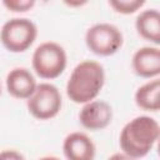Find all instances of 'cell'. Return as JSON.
I'll use <instances>...</instances> for the list:
<instances>
[{
    "mask_svg": "<svg viewBox=\"0 0 160 160\" xmlns=\"http://www.w3.org/2000/svg\"><path fill=\"white\" fill-rule=\"evenodd\" d=\"M124 42L120 29L109 22H99L90 26L85 34L88 49L99 56L114 55Z\"/></svg>",
    "mask_w": 160,
    "mask_h": 160,
    "instance_id": "cell-5",
    "label": "cell"
},
{
    "mask_svg": "<svg viewBox=\"0 0 160 160\" xmlns=\"http://www.w3.org/2000/svg\"><path fill=\"white\" fill-rule=\"evenodd\" d=\"M38 160H60V159L56 158V156H42V158L38 159Z\"/></svg>",
    "mask_w": 160,
    "mask_h": 160,
    "instance_id": "cell-18",
    "label": "cell"
},
{
    "mask_svg": "<svg viewBox=\"0 0 160 160\" xmlns=\"http://www.w3.org/2000/svg\"><path fill=\"white\" fill-rule=\"evenodd\" d=\"M108 160H139V159H135V158H131L124 152H115L112 154Z\"/></svg>",
    "mask_w": 160,
    "mask_h": 160,
    "instance_id": "cell-16",
    "label": "cell"
},
{
    "mask_svg": "<svg viewBox=\"0 0 160 160\" xmlns=\"http://www.w3.org/2000/svg\"><path fill=\"white\" fill-rule=\"evenodd\" d=\"M62 99L59 89L50 82L36 85L35 91L28 99L29 112L38 120H49L55 118L61 110Z\"/></svg>",
    "mask_w": 160,
    "mask_h": 160,
    "instance_id": "cell-6",
    "label": "cell"
},
{
    "mask_svg": "<svg viewBox=\"0 0 160 160\" xmlns=\"http://www.w3.org/2000/svg\"><path fill=\"white\" fill-rule=\"evenodd\" d=\"M66 5H69V6H81V5H84V4H86V1H76V2H69V1H66L65 2Z\"/></svg>",
    "mask_w": 160,
    "mask_h": 160,
    "instance_id": "cell-17",
    "label": "cell"
},
{
    "mask_svg": "<svg viewBox=\"0 0 160 160\" xmlns=\"http://www.w3.org/2000/svg\"><path fill=\"white\" fill-rule=\"evenodd\" d=\"M160 81L159 79L150 80L138 88L135 92V104L146 111H158L160 109Z\"/></svg>",
    "mask_w": 160,
    "mask_h": 160,
    "instance_id": "cell-12",
    "label": "cell"
},
{
    "mask_svg": "<svg viewBox=\"0 0 160 160\" xmlns=\"http://www.w3.org/2000/svg\"><path fill=\"white\" fill-rule=\"evenodd\" d=\"M112 120L111 106L102 100H92L81 108L79 112L80 124L91 131L105 129Z\"/></svg>",
    "mask_w": 160,
    "mask_h": 160,
    "instance_id": "cell-7",
    "label": "cell"
},
{
    "mask_svg": "<svg viewBox=\"0 0 160 160\" xmlns=\"http://www.w3.org/2000/svg\"><path fill=\"white\" fill-rule=\"evenodd\" d=\"M105 82V71L100 62L84 60L71 71L66 82V95L75 104L92 101Z\"/></svg>",
    "mask_w": 160,
    "mask_h": 160,
    "instance_id": "cell-2",
    "label": "cell"
},
{
    "mask_svg": "<svg viewBox=\"0 0 160 160\" xmlns=\"http://www.w3.org/2000/svg\"><path fill=\"white\" fill-rule=\"evenodd\" d=\"M0 95H1V84H0Z\"/></svg>",
    "mask_w": 160,
    "mask_h": 160,
    "instance_id": "cell-19",
    "label": "cell"
},
{
    "mask_svg": "<svg viewBox=\"0 0 160 160\" xmlns=\"http://www.w3.org/2000/svg\"><path fill=\"white\" fill-rule=\"evenodd\" d=\"M134 72L144 79H152L160 74V49L158 46H142L135 51L131 60Z\"/></svg>",
    "mask_w": 160,
    "mask_h": 160,
    "instance_id": "cell-8",
    "label": "cell"
},
{
    "mask_svg": "<svg viewBox=\"0 0 160 160\" xmlns=\"http://www.w3.org/2000/svg\"><path fill=\"white\" fill-rule=\"evenodd\" d=\"M2 5L14 12H25L35 5L34 0H4Z\"/></svg>",
    "mask_w": 160,
    "mask_h": 160,
    "instance_id": "cell-14",
    "label": "cell"
},
{
    "mask_svg": "<svg viewBox=\"0 0 160 160\" xmlns=\"http://www.w3.org/2000/svg\"><path fill=\"white\" fill-rule=\"evenodd\" d=\"M0 160H25V158L16 150L0 151Z\"/></svg>",
    "mask_w": 160,
    "mask_h": 160,
    "instance_id": "cell-15",
    "label": "cell"
},
{
    "mask_svg": "<svg viewBox=\"0 0 160 160\" xmlns=\"http://www.w3.org/2000/svg\"><path fill=\"white\" fill-rule=\"evenodd\" d=\"M144 4H145L144 0H110L109 1V5L114 9V11L122 15H130L136 12Z\"/></svg>",
    "mask_w": 160,
    "mask_h": 160,
    "instance_id": "cell-13",
    "label": "cell"
},
{
    "mask_svg": "<svg viewBox=\"0 0 160 160\" xmlns=\"http://www.w3.org/2000/svg\"><path fill=\"white\" fill-rule=\"evenodd\" d=\"M36 80L26 68H15L6 75L8 92L15 99L28 100L36 89Z\"/></svg>",
    "mask_w": 160,
    "mask_h": 160,
    "instance_id": "cell-10",
    "label": "cell"
},
{
    "mask_svg": "<svg viewBox=\"0 0 160 160\" xmlns=\"http://www.w3.org/2000/svg\"><path fill=\"white\" fill-rule=\"evenodd\" d=\"M38 36L36 25L26 18H14L8 20L0 30V41L11 52L28 50Z\"/></svg>",
    "mask_w": 160,
    "mask_h": 160,
    "instance_id": "cell-4",
    "label": "cell"
},
{
    "mask_svg": "<svg viewBox=\"0 0 160 160\" xmlns=\"http://www.w3.org/2000/svg\"><path fill=\"white\" fill-rule=\"evenodd\" d=\"M32 69L42 79L59 78L68 62L66 52L64 48L54 41H45L40 44L32 54Z\"/></svg>",
    "mask_w": 160,
    "mask_h": 160,
    "instance_id": "cell-3",
    "label": "cell"
},
{
    "mask_svg": "<svg viewBox=\"0 0 160 160\" xmlns=\"http://www.w3.org/2000/svg\"><path fill=\"white\" fill-rule=\"evenodd\" d=\"M160 135L159 122L150 116H136L125 124L120 132L119 142L124 154L141 159L146 156Z\"/></svg>",
    "mask_w": 160,
    "mask_h": 160,
    "instance_id": "cell-1",
    "label": "cell"
},
{
    "mask_svg": "<svg viewBox=\"0 0 160 160\" xmlns=\"http://www.w3.org/2000/svg\"><path fill=\"white\" fill-rule=\"evenodd\" d=\"M135 29L142 39L158 46L160 44V12L156 9L141 11L136 16Z\"/></svg>",
    "mask_w": 160,
    "mask_h": 160,
    "instance_id": "cell-11",
    "label": "cell"
},
{
    "mask_svg": "<svg viewBox=\"0 0 160 160\" xmlns=\"http://www.w3.org/2000/svg\"><path fill=\"white\" fill-rule=\"evenodd\" d=\"M62 151L68 160H94L96 148L84 132H70L62 142Z\"/></svg>",
    "mask_w": 160,
    "mask_h": 160,
    "instance_id": "cell-9",
    "label": "cell"
}]
</instances>
